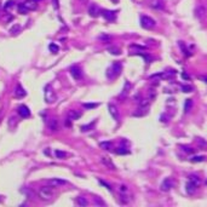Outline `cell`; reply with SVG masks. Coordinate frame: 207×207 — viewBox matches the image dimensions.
Masks as SVG:
<instances>
[{
	"mask_svg": "<svg viewBox=\"0 0 207 207\" xmlns=\"http://www.w3.org/2000/svg\"><path fill=\"white\" fill-rule=\"evenodd\" d=\"M108 109H109V114L112 115V118H113L114 120L118 121V120H119V110H118V108H116V106L109 104V106H108Z\"/></svg>",
	"mask_w": 207,
	"mask_h": 207,
	"instance_id": "cell-10",
	"label": "cell"
},
{
	"mask_svg": "<svg viewBox=\"0 0 207 207\" xmlns=\"http://www.w3.org/2000/svg\"><path fill=\"white\" fill-rule=\"evenodd\" d=\"M205 160H206V156H204V155L193 156V157L190 159V161H191V162H202V161H205Z\"/></svg>",
	"mask_w": 207,
	"mask_h": 207,
	"instance_id": "cell-21",
	"label": "cell"
},
{
	"mask_svg": "<svg viewBox=\"0 0 207 207\" xmlns=\"http://www.w3.org/2000/svg\"><path fill=\"white\" fill-rule=\"evenodd\" d=\"M99 147L102 148V149H104V150H110L113 148V143L112 142H101L99 143Z\"/></svg>",
	"mask_w": 207,
	"mask_h": 207,
	"instance_id": "cell-19",
	"label": "cell"
},
{
	"mask_svg": "<svg viewBox=\"0 0 207 207\" xmlns=\"http://www.w3.org/2000/svg\"><path fill=\"white\" fill-rule=\"evenodd\" d=\"M131 88V84L128 81H126L125 82V86H124V90H122V93H121V96H125L127 92H128V90Z\"/></svg>",
	"mask_w": 207,
	"mask_h": 207,
	"instance_id": "cell-31",
	"label": "cell"
},
{
	"mask_svg": "<svg viewBox=\"0 0 207 207\" xmlns=\"http://www.w3.org/2000/svg\"><path fill=\"white\" fill-rule=\"evenodd\" d=\"M81 1H85V0H81Z\"/></svg>",
	"mask_w": 207,
	"mask_h": 207,
	"instance_id": "cell-47",
	"label": "cell"
},
{
	"mask_svg": "<svg viewBox=\"0 0 207 207\" xmlns=\"http://www.w3.org/2000/svg\"><path fill=\"white\" fill-rule=\"evenodd\" d=\"M95 204L99 205V206H106V202L103 201V200H101L99 197H95Z\"/></svg>",
	"mask_w": 207,
	"mask_h": 207,
	"instance_id": "cell-38",
	"label": "cell"
},
{
	"mask_svg": "<svg viewBox=\"0 0 207 207\" xmlns=\"http://www.w3.org/2000/svg\"><path fill=\"white\" fill-rule=\"evenodd\" d=\"M202 80H204L205 82H207V77H205V78H202Z\"/></svg>",
	"mask_w": 207,
	"mask_h": 207,
	"instance_id": "cell-44",
	"label": "cell"
},
{
	"mask_svg": "<svg viewBox=\"0 0 207 207\" xmlns=\"http://www.w3.org/2000/svg\"><path fill=\"white\" fill-rule=\"evenodd\" d=\"M0 115H1V113H0Z\"/></svg>",
	"mask_w": 207,
	"mask_h": 207,
	"instance_id": "cell-48",
	"label": "cell"
},
{
	"mask_svg": "<svg viewBox=\"0 0 207 207\" xmlns=\"http://www.w3.org/2000/svg\"><path fill=\"white\" fill-rule=\"evenodd\" d=\"M101 161H102L103 165H106V166H107L108 168H110V170H115V168H116V167H115V165L113 164V161L110 160L109 157L103 156V157H101Z\"/></svg>",
	"mask_w": 207,
	"mask_h": 207,
	"instance_id": "cell-14",
	"label": "cell"
},
{
	"mask_svg": "<svg viewBox=\"0 0 207 207\" xmlns=\"http://www.w3.org/2000/svg\"><path fill=\"white\" fill-rule=\"evenodd\" d=\"M38 195L41 200H44V201H47V200H51L53 197V190H52V187L51 185H44V187H41L38 191Z\"/></svg>",
	"mask_w": 207,
	"mask_h": 207,
	"instance_id": "cell-1",
	"label": "cell"
},
{
	"mask_svg": "<svg viewBox=\"0 0 207 207\" xmlns=\"http://www.w3.org/2000/svg\"><path fill=\"white\" fill-rule=\"evenodd\" d=\"M185 189H187V193H188V194H194L195 190L197 189V185H196L194 182L188 181V183L185 184Z\"/></svg>",
	"mask_w": 207,
	"mask_h": 207,
	"instance_id": "cell-13",
	"label": "cell"
},
{
	"mask_svg": "<svg viewBox=\"0 0 207 207\" xmlns=\"http://www.w3.org/2000/svg\"><path fill=\"white\" fill-rule=\"evenodd\" d=\"M19 30H21V26H19V24H15L13 27H11L9 32H10L11 34H16V33H18Z\"/></svg>",
	"mask_w": 207,
	"mask_h": 207,
	"instance_id": "cell-28",
	"label": "cell"
},
{
	"mask_svg": "<svg viewBox=\"0 0 207 207\" xmlns=\"http://www.w3.org/2000/svg\"><path fill=\"white\" fill-rule=\"evenodd\" d=\"M179 46H181V49H182V51H183V53L185 55V56H190V53H189V51L187 50V47H185V45L183 44V41H179Z\"/></svg>",
	"mask_w": 207,
	"mask_h": 207,
	"instance_id": "cell-29",
	"label": "cell"
},
{
	"mask_svg": "<svg viewBox=\"0 0 207 207\" xmlns=\"http://www.w3.org/2000/svg\"><path fill=\"white\" fill-rule=\"evenodd\" d=\"M47 184L51 185L52 188H57V187H61V185L67 184V181H64V179H61V178H51V179L47 181Z\"/></svg>",
	"mask_w": 207,
	"mask_h": 207,
	"instance_id": "cell-5",
	"label": "cell"
},
{
	"mask_svg": "<svg viewBox=\"0 0 207 207\" xmlns=\"http://www.w3.org/2000/svg\"><path fill=\"white\" fill-rule=\"evenodd\" d=\"M26 5V8L28 9L29 11H34V10H37L38 8V3H35L34 0H27V1L23 3Z\"/></svg>",
	"mask_w": 207,
	"mask_h": 207,
	"instance_id": "cell-16",
	"label": "cell"
},
{
	"mask_svg": "<svg viewBox=\"0 0 207 207\" xmlns=\"http://www.w3.org/2000/svg\"><path fill=\"white\" fill-rule=\"evenodd\" d=\"M17 10H18V12L19 13H22V15H26V13H28V9L26 8V5L22 3V4H18V8H17Z\"/></svg>",
	"mask_w": 207,
	"mask_h": 207,
	"instance_id": "cell-20",
	"label": "cell"
},
{
	"mask_svg": "<svg viewBox=\"0 0 207 207\" xmlns=\"http://www.w3.org/2000/svg\"><path fill=\"white\" fill-rule=\"evenodd\" d=\"M156 24L155 21L149 17V16H142L141 17V26L143 27L144 29H151V28H154Z\"/></svg>",
	"mask_w": 207,
	"mask_h": 207,
	"instance_id": "cell-3",
	"label": "cell"
},
{
	"mask_svg": "<svg viewBox=\"0 0 207 207\" xmlns=\"http://www.w3.org/2000/svg\"><path fill=\"white\" fill-rule=\"evenodd\" d=\"M119 191L121 193V194H127V193H128V189H127V187H126L125 184H122V185H120Z\"/></svg>",
	"mask_w": 207,
	"mask_h": 207,
	"instance_id": "cell-34",
	"label": "cell"
},
{
	"mask_svg": "<svg viewBox=\"0 0 207 207\" xmlns=\"http://www.w3.org/2000/svg\"><path fill=\"white\" fill-rule=\"evenodd\" d=\"M55 99H56V96H55V92L51 87V85H47L45 88V101L47 103H53Z\"/></svg>",
	"mask_w": 207,
	"mask_h": 207,
	"instance_id": "cell-4",
	"label": "cell"
},
{
	"mask_svg": "<svg viewBox=\"0 0 207 207\" xmlns=\"http://www.w3.org/2000/svg\"><path fill=\"white\" fill-rule=\"evenodd\" d=\"M151 8L155 9V10H162L164 9V4L161 0H154L153 3H151Z\"/></svg>",
	"mask_w": 207,
	"mask_h": 207,
	"instance_id": "cell-18",
	"label": "cell"
},
{
	"mask_svg": "<svg viewBox=\"0 0 207 207\" xmlns=\"http://www.w3.org/2000/svg\"><path fill=\"white\" fill-rule=\"evenodd\" d=\"M47 127L50 128V131H52V132H56V131L58 130V120L57 119H50L49 121H47Z\"/></svg>",
	"mask_w": 207,
	"mask_h": 207,
	"instance_id": "cell-12",
	"label": "cell"
},
{
	"mask_svg": "<svg viewBox=\"0 0 207 207\" xmlns=\"http://www.w3.org/2000/svg\"><path fill=\"white\" fill-rule=\"evenodd\" d=\"M34 1H35V3H38V1H40V0H34Z\"/></svg>",
	"mask_w": 207,
	"mask_h": 207,
	"instance_id": "cell-46",
	"label": "cell"
},
{
	"mask_svg": "<svg viewBox=\"0 0 207 207\" xmlns=\"http://www.w3.org/2000/svg\"><path fill=\"white\" fill-rule=\"evenodd\" d=\"M101 12H102L101 9H99L96 4H91V5H90V8H88V13H90V16H91V17H97Z\"/></svg>",
	"mask_w": 207,
	"mask_h": 207,
	"instance_id": "cell-9",
	"label": "cell"
},
{
	"mask_svg": "<svg viewBox=\"0 0 207 207\" xmlns=\"http://www.w3.org/2000/svg\"><path fill=\"white\" fill-rule=\"evenodd\" d=\"M189 181H191V182H194L197 187L200 184H201V181H200V178L197 177V176H195V175H191V176H189Z\"/></svg>",
	"mask_w": 207,
	"mask_h": 207,
	"instance_id": "cell-25",
	"label": "cell"
},
{
	"mask_svg": "<svg viewBox=\"0 0 207 207\" xmlns=\"http://www.w3.org/2000/svg\"><path fill=\"white\" fill-rule=\"evenodd\" d=\"M112 1H113V3H118V0H112Z\"/></svg>",
	"mask_w": 207,
	"mask_h": 207,
	"instance_id": "cell-45",
	"label": "cell"
},
{
	"mask_svg": "<svg viewBox=\"0 0 207 207\" xmlns=\"http://www.w3.org/2000/svg\"><path fill=\"white\" fill-rule=\"evenodd\" d=\"M13 4H15V1L13 0H9V1H6V4H5V10H8V9H11L12 6H13Z\"/></svg>",
	"mask_w": 207,
	"mask_h": 207,
	"instance_id": "cell-36",
	"label": "cell"
},
{
	"mask_svg": "<svg viewBox=\"0 0 207 207\" xmlns=\"http://www.w3.org/2000/svg\"><path fill=\"white\" fill-rule=\"evenodd\" d=\"M172 187H173V182H172V179L171 178H165L164 182L161 183L160 189L162 191H168V190H171Z\"/></svg>",
	"mask_w": 207,
	"mask_h": 207,
	"instance_id": "cell-7",
	"label": "cell"
},
{
	"mask_svg": "<svg viewBox=\"0 0 207 207\" xmlns=\"http://www.w3.org/2000/svg\"><path fill=\"white\" fill-rule=\"evenodd\" d=\"M81 118V113L77 112V110H69L68 112V119H70L72 121L73 120H78Z\"/></svg>",
	"mask_w": 207,
	"mask_h": 207,
	"instance_id": "cell-17",
	"label": "cell"
},
{
	"mask_svg": "<svg viewBox=\"0 0 207 207\" xmlns=\"http://www.w3.org/2000/svg\"><path fill=\"white\" fill-rule=\"evenodd\" d=\"M183 148H184L185 153H193V151H194V149H193V148H187V147H183Z\"/></svg>",
	"mask_w": 207,
	"mask_h": 207,
	"instance_id": "cell-40",
	"label": "cell"
},
{
	"mask_svg": "<svg viewBox=\"0 0 207 207\" xmlns=\"http://www.w3.org/2000/svg\"><path fill=\"white\" fill-rule=\"evenodd\" d=\"M182 90H183V92H191L193 91V86H190V85H183Z\"/></svg>",
	"mask_w": 207,
	"mask_h": 207,
	"instance_id": "cell-35",
	"label": "cell"
},
{
	"mask_svg": "<svg viewBox=\"0 0 207 207\" xmlns=\"http://www.w3.org/2000/svg\"><path fill=\"white\" fill-rule=\"evenodd\" d=\"M52 4H53V8L55 9H59V1H58V0H52Z\"/></svg>",
	"mask_w": 207,
	"mask_h": 207,
	"instance_id": "cell-39",
	"label": "cell"
},
{
	"mask_svg": "<svg viewBox=\"0 0 207 207\" xmlns=\"http://www.w3.org/2000/svg\"><path fill=\"white\" fill-rule=\"evenodd\" d=\"M121 68H122V66H121L120 62H114L113 66H112V68H110L109 70H108L107 77L110 78V79L116 78V77H118V75L121 73Z\"/></svg>",
	"mask_w": 207,
	"mask_h": 207,
	"instance_id": "cell-2",
	"label": "cell"
},
{
	"mask_svg": "<svg viewBox=\"0 0 207 207\" xmlns=\"http://www.w3.org/2000/svg\"><path fill=\"white\" fill-rule=\"evenodd\" d=\"M128 153H130V150L124 148V147H119L118 149H116V154H119V155H126Z\"/></svg>",
	"mask_w": 207,
	"mask_h": 207,
	"instance_id": "cell-24",
	"label": "cell"
},
{
	"mask_svg": "<svg viewBox=\"0 0 207 207\" xmlns=\"http://www.w3.org/2000/svg\"><path fill=\"white\" fill-rule=\"evenodd\" d=\"M182 77H183V79H185V80H190V77H189V75L187 74V73H182Z\"/></svg>",
	"mask_w": 207,
	"mask_h": 207,
	"instance_id": "cell-41",
	"label": "cell"
},
{
	"mask_svg": "<svg viewBox=\"0 0 207 207\" xmlns=\"http://www.w3.org/2000/svg\"><path fill=\"white\" fill-rule=\"evenodd\" d=\"M26 95H27V92L24 91V88L21 85H17L16 88H15V96H16V97L17 98H23Z\"/></svg>",
	"mask_w": 207,
	"mask_h": 207,
	"instance_id": "cell-15",
	"label": "cell"
},
{
	"mask_svg": "<svg viewBox=\"0 0 207 207\" xmlns=\"http://www.w3.org/2000/svg\"><path fill=\"white\" fill-rule=\"evenodd\" d=\"M99 184H102L103 187H106L109 191H112V187H110V184H108L107 182H104V181H102V179H99Z\"/></svg>",
	"mask_w": 207,
	"mask_h": 207,
	"instance_id": "cell-37",
	"label": "cell"
},
{
	"mask_svg": "<svg viewBox=\"0 0 207 207\" xmlns=\"http://www.w3.org/2000/svg\"><path fill=\"white\" fill-rule=\"evenodd\" d=\"M108 51L112 55H120V50L118 49V47H115V46H110L108 49Z\"/></svg>",
	"mask_w": 207,
	"mask_h": 207,
	"instance_id": "cell-30",
	"label": "cell"
},
{
	"mask_svg": "<svg viewBox=\"0 0 207 207\" xmlns=\"http://www.w3.org/2000/svg\"><path fill=\"white\" fill-rule=\"evenodd\" d=\"M70 121H72L70 119H66V122H64V124H66V126H68V127H70V126H72V124H70Z\"/></svg>",
	"mask_w": 207,
	"mask_h": 207,
	"instance_id": "cell-43",
	"label": "cell"
},
{
	"mask_svg": "<svg viewBox=\"0 0 207 207\" xmlns=\"http://www.w3.org/2000/svg\"><path fill=\"white\" fill-rule=\"evenodd\" d=\"M95 122H96V121H93L92 124H88V125H86V126H81V131H84V132H85V131H90V130L93 127Z\"/></svg>",
	"mask_w": 207,
	"mask_h": 207,
	"instance_id": "cell-32",
	"label": "cell"
},
{
	"mask_svg": "<svg viewBox=\"0 0 207 207\" xmlns=\"http://www.w3.org/2000/svg\"><path fill=\"white\" fill-rule=\"evenodd\" d=\"M49 49H50V51H51V52L57 53V52L59 51V46H58V45H56V44H53V43H51V44L49 45Z\"/></svg>",
	"mask_w": 207,
	"mask_h": 207,
	"instance_id": "cell-27",
	"label": "cell"
},
{
	"mask_svg": "<svg viewBox=\"0 0 207 207\" xmlns=\"http://www.w3.org/2000/svg\"><path fill=\"white\" fill-rule=\"evenodd\" d=\"M131 47H136V49H139V50H146V47L139 46V45H131Z\"/></svg>",
	"mask_w": 207,
	"mask_h": 207,
	"instance_id": "cell-42",
	"label": "cell"
},
{
	"mask_svg": "<svg viewBox=\"0 0 207 207\" xmlns=\"http://www.w3.org/2000/svg\"><path fill=\"white\" fill-rule=\"evenodd\" d=\"M17 112H18V115L21 116V118H29L30 116V110L27 106H19Z\"/></svg>",
	"mask_w": 207,
	"mask_h": 207,
	"instance_id": "cell-6",
	"label": "cell"
},
{
	"mask_svg": "<svg viewBox=\"0 0 207 207\" xmlns=\"http://www.w3.org/2000/svg\"><path fill=\"white\" fill-rule=\"evenodd\" d=\"M55 155H56L57 159H64V157H67V153H66V151H62V150H58V149L55 151Z\"/></svg>",
	"mask_w": 207,
	"mask_h": 207,
	"instance_id": "cell-26",
	"label": "cell"
},
{
	"mask_svg": "<svg viewBox=\"0 0 207 207\" xmlns=\"http://www.w3.org/2000/svg\"><path fill=\"white\" fill-rule=\"evenodd\" d=\"M97 106H98L97 103H85L84 108H86V109H92V108H96Z\"/></svg>",
	"mask_w": 207,
	"mask_h": 207,
	"instance_id": "cell-33",
	"label": "cell"
},
{
	"mask_svg": "<svg viewBox=\"0 0 207 207\" xmlns=\"http://www.w3.org/2000/svg\"><path fill=\"white\" fill-rule=\"evenodd\" d=\"M70 74H72V77H73L75 80H80L81 77H82L81 69H80L78 66H73V67L70 68Z\"/></svg>",
	"mask_w": 207,
	"mask_h": 207,
	"instance_id": "cell-8",
	"label": "cell"
},
{
	"mask_svg": "<svg viewBox=\"0 0 207 207\" xmlns=\"http://www.w3.org/2000/svg\"><path fill=\"white\" fill-rule=\"evenodd\" d=\"M77 204H78L79 206H87V205H88V201H87V200H86L85 197L80 196V197L77 199Z\"/></svg>",
	"mask_w": 207,
	"mask_h": 207,
	"instance_id": "cell-23",
	"label": "cell"
},
{
	"mask_svg": "<svg viewBox=\"0 0 207 207\" xmlns=\"http://www.w3.org/2000/svg\"><path fill=\"white\" fill-rule=\"evenodd\" d=\"M102 16L104 17L107 21H115V18H116V12H115V11L103 10V11H102Z\"/></svg>",
	"mask_w": 207,
	"mask_h": 207,
	"instance_id": "cell-11",
	"label": "cell"
},
{
	"mask_svg": "<svg viewBox=\"0 0 207 207\" xmlns=\"http://www.w3.org/2000/svg\"><path fill=\"white\" fill-rule=\"evenodd\" d=\"M191 107H193V99H187L185 103H184V112L188 113L189 110L191 109Z\"/></svg>",
	"mask_w": 207,
	"mask_h": 207,
	"instance_id": "cell-22",
	"label": "cell"
}]
</instances>
